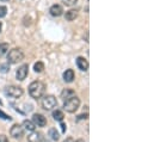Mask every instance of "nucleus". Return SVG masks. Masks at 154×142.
<instances>
[{
  "mask_svg": "<svg viewBox=\"0 0 154 142\" xmlns=\"http://www.w3.org/2000/svg\"><path fill=\"white\" fill-rule=\"evenodd\" d=\"M45 92V85L42 81H32L29 85V94L34 98V99H39L44 96Z\"/></svg>",
  "mask_w": 154,
  "mask_h": 142,
  "instance_id": "obj_1",
  "label": "nucleus"
},
{
  "mask_svg": "<svg viewBox=\"0 0 154 142\" xmlns=\"http://www.w3.org/2000/svg\"><path fill=\"white\" fill-rule=\"evenodd\" d=\"M24 60V53L20 48H13L7 53V62L16 65Z\"/></svg>",
  "mask_w": 154,
  "mask_h": 142,
  "instance_id": "obj_2",
  "label": "nucleus"
},
{
  "mask_svg": "<svg viewBox=\"0 0 154 142\" xmlns=\"http://www.w3.org/2000/svg\"><path fill=\"white\" fill-rule=\"evenodd\" d=\"M79 106H80V99L78 98L77 96H74V97H72V98H69V99L63 102V109L69 113L75 112L79 109Z\"/></svg>",
  "mask_w": 154,
  "mask_h": 142,
  "instance_id": "obj_3",
  "label": "nucleus"
},
{
  "mask_svg": "<svg viewBox=\"0 0 154 142\" xmlns=\"http://www.w3.org/2000/svg\"><path fill=\"white\" fill-rule=\"evenodd\" d=\"M41 105L44 110L50 111L54 107L57 106V100H56V98L54 96H44L42 98V100H41Z\"/></svg>",
  "mask_w": 154,
  "mask_h": 142,
  "instance_id": "obj_4",
  "label": "nucleus"
},
{
  "mask_svg": "<svg viewBox=\"0 0 154 142\" xmlns=\"http://www.w3.org/2000/svg\"><path fill=\"white\" fill-rule=\"evenodd\" d=\"M23 93H24V91L20 86L12 85V86H8V87L5 88V94L11 97V98H19V97L23 96Z\"/></svg>",
  "mask_w": 154,
  "mask_h": 142,
  "instance_id": "obj_5",
  "label": "nucleus"
},
{
  "mask_svg": "<svg viewBox=\"0 0 154 142\" xmlns=\"http://www.w3.org/2000/svg\"><path fill=\"white\" fill-rule=\"evenodd\" d=\"M28 74H29V66L24 63V65H22L17 69V72H16V78L19 81H23V80H25V78L28 76Z\"/></svg>",
  "mask_w": 154,
  "mask_h": 142,
  "instance_id": "obj_6",
  "label": "nucleus"
},
{
  "mask_svg": "<svg viewBox=\"0 0 154 142\" xmlns=\"http://www.w3.org/2000/svg\"><path fill=\"white\" fill-rule=\"evenodd\" d=\"M10 134L13 139H20L24 135V129L19 124H13L12 128L10 129Z\"/></svg>",
  "mask_w": 154,
  "mask_h": 142,
  "instance_id": "obj_7",
  "label": "nucleus"
},
{
  "mask_svg": "<svg viewBox=\"0 0 154 142\" xmlns=\"http://www.w3.org/2000/svg\"><path fill=\"white\" fill-rule=\"evenodd\" d=\"M31 122L35 124V127H41V128H43V127L47 125V119H45V117H44L43 115H41V113H35V115L32 116V121H31Z\"/></svg>",
  "mask_w": 154,
  "mask_h": 142,
  "instance_id": "obj_8",
  "label": "nucleus"
},
{
  "mask_svg": "<svg viewBox=\"0 0 154 142\" xmlns=\"http://www.w3.org/2000/svg\"><path fill=\"white\" fill-rule=\"evenodd\" d=\"M49 12H50V14L53 17H60V16L63 14V7L61 5H59V4H55V5H53L50 7Z\"/></svg>",
  "mask_w": 154,
  "mask_h": 142,
  "instance_id": "obj_9",
  "label": "nucleus"
},
{
  "mask_svg": "<svg viewBox=\"0 0 154 142\" xmlns=\"http://www.w3.org/2000/svg\"><path fill=\"white\" fill-rule=\"evenodd\" d=\"M77 66L80 71L86 72L87 69H88V61H87L85 57H82V56H78L77 57Z\"/></svg>",
  "mask_w": 154,
  "mask_h": 142,
  "instance_id": "obj_10",
  "label": "nucleus"
},
{
  "mask_svg": "<svg viewBox=\"0 0 154 142\" xmlns=\"http://www.w3.org/2000/svg\"><path fill=\"white\" fill-rule=\"evenodd\" d=\"M43 141V136L41 133L37 131H31L30 135H28V142H42Z\"/></svg>",
  "mask_w": 154,
  "mask_h": 142,
  "instance_id": "obj_11",
  "label": "nucleus"
},
{
  "mask_svg": "<svg viewBox=\"0 0 154 142\" xmlns=\"http://www.w3.org/2000/svg\"><path fill=\"white\" fill-rule=\"evenodd\" d=\"M74 78H75V74H74L73 69H66V72L63 73V80L66 82H68V84L72 82L74 80Z\"/></svg>",
  "mask_w": 154,
  "mask_h": 142,
  "instance_id": "obj_12",
  "label": "nucleus"
},
{
  "mask_svg": "<svg viewBox=\"0 0 154 142\" xmlns=\"http://www.w3.org/2000/svg\"><path fill=\"white\" fill-rule=\"evenodd\" d=\"M74 96H75V92L73 90H71V88H65L61 92V98L63 99V102L69 99V98H72V97H74Z\"/></svg>",
  "mask_w": 154,
  "mask_h": 142,
  "instance_id": "obj_13",
  "label": "nucleus"
},
{
  "mask_svg": "<svg viewBox=\"0 0 154 142\" xmlns=\"http://www.w3.org/2000/svg\"><path fill=\"white\" fill-rule=\"evenodd\" d=\"M77 17H78V10H74V8H72V10H69V11H67V12H66V14H65L66 20H68V22L74 20Z\"/></svg>",
  "mask_w": 154,
  "mask_h": 142,
  "instance_id": "obj_14",
  "label": "nucleus"
},
{
  "mask_svg": "<svg viewBox=\"0 0 154 142\" xmlns=\"http://www.w3.org/2000/svg\"><path fill=\"white\" fill-rule=\"evenodd\" d=\"M22 127H23L24 130H28V131H34L35 128H36L35 124H34L31 121H28V119H25V121L23 122V125H22Z\"/></svg>",
  "mask_w": 154,
  "mask_h": 142,
  "instance_id": "obj_15",
  "label": "nucleus"
},
{
  "mask_svg": "<svg viewBox=\"0 0 154 142\" xmlns=\"http://www.w3.org/2000/svg\"><path fill=\"white\" fill-rule=\"evenodd\" d=\"M53 117H54V119L55 121H57V122H62V119H63V112L62 111H60V110H55L54 112H53Z\"/></svg>",
  "mask_w": 154,
  "mask_h": 142,
  "instance_id": "obj_16",
  "label": "nucleus"
},
{
  "mask_svg": "<svg viewBox=\"0 0 154 142\" xmlns=\"http://www.w3.org/2000/svg\"><path fill=\"white\" fill-rule=\"evenodd\" d=\"M49 136H50V137H51V140H54V141H57V140L60 139V135H59V133L56 131V129H55V128L49 129Z\"/></svg>",
  "mask_w": 154,
  "mask_h": 142,
  "instance_id": "obj_17",
  "label": "nucleus"
},
{
  "mask_svg": "<svg viewBox=\"0 0 154 142\" xmlns=\"http://www.w3.org/2000/svg\"><path fill=\"white\" fill-rule=\"evenodd\" d=\"M8 53V43H0V56Z\"/></svg>",
  "mask_w": 154,
  "mask_h": 142,
  "instance_id": "obj_18",
  "label": "nucleus"
},
{
  "mask_svg": "<svg viewBox=\"0 0 154 142\" xmlns=\"http://www.w3.org/2000/svg\"><path fill=\"white\" fill-rule=\"evenodd\" d=\"M34 69H35L36 73H41V72H43V69H44V63H43V62H41V61L36 62V63L34 65Z\"/></svg>",
  "mask_w": 154,
  "mask_h": 142,
  "instance_id": "obj_19",
  "label": "nucleus"
},
{
  "mask_svg": "<svg viewBox=\"0 0 154 142\" xmlns=\"http://www.w3.org/2000/svg\"><path fill=\"white\" fill-rule=\"evenodd\" d=\"M7 13V7L6 6H0V18H4Z\"/></svg>",
  "mask_w": 154,
  "mask_h": 142,
  "instance_id": "obj_20",
  "label": "nucleus"
},
{
  "mask_svg": "<svg viewBox=\"0 0 154 142\" xmlns=\"http://www.w3.org/2000/svg\"><path fill=\"white\" fill-rule=\"evenodd\" d=\"M78 0H63L62 2L66 5V6H73L75 2H77Z\"/></svg>",
  "mask_w": 154,
  "mask_h": 142,
  "instance_id": "obj_21",
  "label": "nucleus"
},
{
  "mask_svg": "<svg viewBox=\"0 0 154 142\" xmlns=\"http://www.w3.org/2000/svg\"><path fill=\"white\" fill-rule=\"evenodd\" d=\"M0 117H1V118H4V119H6V121H11V119H12L10 116H7L6 113H4L1 110H0Z\"/></svg>",
  "mask_w": 154,
  "mask_h": 142,
  "instance_id": "obj_22",
  "label": "nucleus"
},
{
  "mask_svg": "<svg viewBox=\"0 0 154 142\" xmlns=\"http://www.w3.org/2000/svg\"><path fill=\"white\" fill-rule=\"evenodd\" d=\"M0 142H8V139H7V136H5V135L0 134Z\"/></svg>",
  "mask_w": 154,
  "mask_h": 142,
  "instance_id": "obj_23",
  "label": "nucleus"
},
{
  "mask_svg": "<svg viewBox=\"0 0 154 142\" xmlns=\"http://www.w3.org/2000/svg\"><path fill=\"white\" fill-rule=\"evenodd\" d=\"M63 142H74V140H73L72 137H68V139H66V140H65Z\"/></svg>",
  "mask_w": 154,
  "mask_h": 142,
  "instance_id": "obj_24",
  "label": "nucleus"
},
{
  "mask_svg": "<svg viewBox=\"0 0 154 142\" xmlns=\"http://www.w3.org/2000/svg\"><path fill=\"white\" fill-rule=\"evenodd\" d=\"M61 127H62V131L65 133V131H66V125H65L63 123H61Z\"/></svg>",
  "mask_w": 154,
  "mask_h": 142,
  "instance_id": "obj_25",
  "label": "nucleus"
},
{
  "mask_svg": "<svg viewBox=\"0 0 154 142\" xmlns=\"http://www.w3.org/2000/svg\"><path fill=\"white\" fill-rule=\"evenodd\" d=\"M75 142H85V141H84L82 139H79V140H77V141H75Z\"/></svg>",
  "mask_w": 154,
  "mask_h": 142,
  "instance_id": "obj_26",
  "label": "nucleus"
},
{
  "mask_svg": "<svg viewBox=\"0 0 154 142\" xmlns=\"http://www.w3.org/2000/svg\"><path fill=\"white\" fill-rule=\"evenodd\" d=\"M0 31H1V22H0Z\"/></svg>",
  "mask_w": 154,
  "mask_h": 142,
  "instance_id": "obj_27",
  "label": "nucleus"
},
{
  "mask_svg": "<svg viewBox=\"0 0 154 142\" xmlns=\"http://www.w3.org/2000/svg\"><path fill=\"white\" fill-rule=\"evenodd\" d=\"M4 1H7V0H4Z\"/></svg>",
  "mask_w": 154,
  "mask_h": 142,
  "instance_id": "obj_28",
  "label": "nucleus"
}]
</instances>
